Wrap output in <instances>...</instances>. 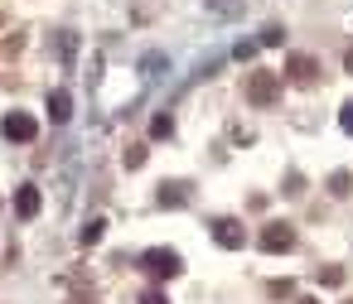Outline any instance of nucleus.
Masks as SVG:
<instances>
[{
	"label": "nucleus",
	"instance_id": "2",
	"mask_svg": "<svg viewBox=\"0 0 353 304\" xmlns=\"http://www.w3.org/2000/svg\"><path fill=\"white\" fill-rule=\"evenodd\" d=\"M141 270L145 275H155V280H174L184 265H179V251H165V246H150L145 256H141Z\"/></svg>",
	"mask_w": 353,
	"mask_h": 304
},
{
	"label": "nucleus",
	"instance_id": "10",
	"mask_svg": "<svg viewBox=\"0 0 353 304\" xmlns=\"http://www.w3.org/2000/svg\"><path fill=\"white\" fill-rule=\"evenodd\" d=\"M329 193H334V198H348V193H353V174H348V169H339V174L329 179Z\"/></svg>",
	"mask_w": 353,
	"mask_h": 304
},
{
	"label": "nucleus",
	"instance_id": "15",
	"mask_svg": "<svg viewBox=\"0 0 353 304\" xmlns=\"http://www.w3.org/2000/svg\"><path fill=\"white\" fill-rule=\"evenodd\" d=\"M141 164H145V150H141V145H136V150H126V169H141Z\"/></svg>",
	"mask_w": 353,
	"mask_h": 304
},
{
	"label": "nucleus",
	"instance_id": "1",
	"mask_svg": "<svg viewBox=\"0 0 353 304\" xmlns=\"http://www.w3.org/2000/svg\"><path fill=\"white\" fill-rule=\"evenodd\" d=\"M247 102L252 107H276L281 102V73H271V68H256V73H247Z\"/></svg>",
	"mask_w": 353,
	"mask_h": 304
},
{
	"label": "nucleus",
	"instance_id": "7",
	"mask_svg": "<svg viewBox=\"0 0 353 304\" xmlns=\"http://www.w3.org/2000/svg\"><path fill=\"white\" fill-rule=\"evenodd\" d=\"M39 208H44V198H39V188H34V184H25V188L15 193V213H20V217H34Z\"/></svg>",
	"mask_w": 353,
	"mask_h": 304
},
{
	"label": "nucleus",
	"instance_id": "17",
	"mask_svg": "<svg viewBox=\"0 0 353 304\" xmlns=\"http://www.w3.org/2000/svg\"><path fill=\"white\" fill-rule=\"evenodd\" d=\"M339 121H343V131L353 135V102H343V111H339Z\"/></svg>",
	"mask_w": 353,
	"mask_h": 304
},
{
	"label": "nucleus",
	"instance_id": "13",
	"mask_svg": "<svg viewBox=\"0 0 353 304\" xmlns=\"http://www.w3.org/2000/svg\"><path fill=\"white\" fill-rule=\"evenodd\" d=\"M170 131H174L170 116H155V121H150V135H170Z\"/></svg>",
	"mask_w": 353,
	"mask_h": 304
},
{
	"label": "nucleus",
	"instance_id": "14",
	"mask_svg": "<svg viewBox=\"0 0 353 304\" xmlns=\"http://www.w3.org/2000/svg\"><path fill=\"white\" fill-rule=\"evenodd\" d=\"M319 280H324V285H343V270H339V265H324Z\"/></svg>",
	"mask_w": 353,
	"mask_h": 304
},
{
	"label": "nucleus",
	"instance_id": "18",
	"mask_svg": "<svg viewBox=\"0 0 353 304\" xmlns=\"http://www.w3.org/2000/svg\"><path fill=\"white\" fill-rule=\"evenodd\" d=\"M343 73H353V49H348V54H343Z\"/></svg>",
	"mask_w": 353,
	"mask_h": 304
},
{
	"label": "nucleus",
	"instance_id": "11",
	"mask_svg": "<svg viewBox=\"0 0 353 304\" xmlns=\"http://www.w3.org/2000/svg\"><path fill=\"white\" fill-rule=\"evenodd\" d=\"M102 227H107V222H102V217H92V222L78 232V241H83V246H97V241H102Z\"/></svg>",
	"mask_w": 353,
	"mask_h": 304
},
{
	"label": "nucleus",
	"instance_id": "16",
	"mask_svg": "<svg viewBox=\"0 0 353 304\" xmlns=\"http://www.w3.org/2000/svg\"><path fill=\"white\" fill-rule=\"evenodd\" d=\"M141 304H170V299H165V290H145V294H141Z\"/></svg>",
	"mask_w": 353,
	"mask_h": 304
},
{
	"label": "nucleus",
	"instance_id": "3",
	"mask_svg": "<svg viewBox=\"0 0 353 304\" xmlns=\"http://www.w3.org/2000/svg\"><path fill=\"white\" fill-rule=\"evenodd\" d=\"M0 135H6V140H15V145H30V140L39 135V121H34L30 111H10L6 121H0Z\"/></svg>",
	"mask_w": 353,
	"mask_h": 304
},
{
	"label": "nucleus",
	"instance_id": "8",
	"mask_svg": "<svg viewBox=\"0 0 353 304\" xmlns=\"http://www.w3.org/2000/svg\"><path fill=\"white\" fill-rule=\"evenodd\" d=\"M49 116H54V121H68V116H73V97H68L63 87L49 92Z\"/></svg>",
	"mask_w": 353,
	"mask_h": 304
},
{
	"label": "nucleus",
	"instance_id": "4",
	"mask_svg": "<svg viewBox=\"0 0 353 304\" xmlns=\"http://www.w3.org/2000/svg\"><path fill=\"white\" fill-rule=\"evenodd\" d=\"M290 246H295V227L290 222H266L261 227V251L276 256V251H290Z\"/></svg>",
	"mask_w": 353,
	"mask_h": 304
},
{
	"label": "nucleus",
	"instance_id": "12",
	"mask_svg": "<svg viewBox=\"0 0 353 304\" xmlns=\"http://www.w3.org/2000/svg\"><path fill=\"white\" fill-rule=\"evenodd\" d=\"M281 39H285V34H281V25H266V30H261V39H256V44H261V49H271V44H281Z\"/></svg>",
	"mask_w": 353,
	"mask_h": 304
},
{
	"label": "nucleus",
	"instance_id": "6",
	"mask_svg": "<svg viewBox=\"0 0 353 304\" xmlns=\"http://www.w3.org/2000/svg\"><path fill=\"white\" fill-rule=\"evenodd\" d=\"M285 73H290V78H295L300 87H310V83L319 78V63H314L310 54H290V63H285Z\"/></svg>",
	"mask_w": 353,
	"mask_h": 304
},
{
	"label": "nucleus",
	"instance_id": "9",
	"mask_svg": "<svg viewBox=\"0 0 353 304\" xmlns=\"http://www.w3.org/2000/svg\"><path fill=\"white\" fill-rule=\"evenodd\" d=\"M160 208H184V184H160Z\"/></svg>",
	"mask_w": 353,
	"mask_h": 304
},
{
	"label": "nucleus",
	"instance_id": "19",
	"mask_svg": "<svg viewBox=\"0 0 353 304\" xmlns=\"http://www.w3.org/2000/svg\"><path fill=\"white\" fill-rule=\"evenodd\" d=\"M300 304H319V299H300Z\"/></svg>",
	"mask_w": 353,
	"mask_h": 304
},
{
	"label": "nucleus",
	"instance_id": "5",
	"mask_svg": "<svg viewBox=\"0 0 353 304\" xmlns=\"http://www.w3.org/2000/svg\"><path fill=\"white\" fill-rule=\"evenodd\" d=\"M213 241H218V246H228V251H237V246L247 241V232H242V222L218 217V222H213Z\"/></svg>",
	"mask_w": 353,
	"mask_h": 304
},
{
	"label": "nucleus",
	"instance_id": "20",
	"mask_svg": "<svg viewBox=\"0 0 353 304\" xmlns=\"http://www.w3.org/2000/svg\"><path fill=\"white\" fill-rule=\"evenodd\" d=\"M348 304H353V299H348Z\"/></svg>",
	"mask_w": 353,
	"mask_h": 304
}]
</instances>
